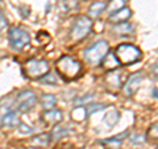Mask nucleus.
I'll return each mask as SVG.
<instances>
[{"mask_svg":"<svg viewBox=\"0 0 158 149\" xmlns=\"http://www.w3.org/2000/svg\"><path fill=\"white\" fill-rule=\"evenodd\" d=\"M131 143L132 144H144L145 143V136L142 135H132L131 136Z\"/></svg>","mask_w":158,"mask_h":149,"instance_id":"cd10ccee","label":"nucleus"},{"mask_svg":"<svg viewBox=\"0 0 158 149\" xmlns=\"http://www.w3.org/2000/svg\"><path fill=\"white\" fill-rule=\"evenodd\" d=\"M102 62H103V67H104L106 70H110V71L115 70V69H117L118 65H120V62H118L117 57L115 56V53H113V54L112 53H108Z\"/></svg>","mask_w":158,"mask_h":149,"instance_id":"2eb2a0df","label":"nucleus"},{"mask_svg":"<svg viewBox=\"0 0 158 149\" xmlns=\"http://www.w3.org/2000/svg\"><path fill=\"white\" fill-rule=\"evenodd\" d=\"M36 102H37L36 94H34L33 91H31V90H24V91L17 94L15 106L17 107L19 111L29 112L32 108H34V106H36Z\"/></svg>","mask_w":158,"mask_h":149,"instance_id":"0eeeda50","label":"nucleus"},{"mask_svg":"<svg viewBox=\"0 0 158 149\" xmlns=\"http://www.w3.org/2000/svg\"><path fill=\"white\" fill-rule=\"evenodd\" d=\"M42 79V82L45 83V84H50V86H54V84L57 83V79H56V75L54 74H50V73H48L45 77L41 78Z\"/></svg>","mask_w":158,"mask_h":149,"instance_id":"393cba45","label":"nucleus"},{"mask_svg":"<svg viewBox=\"0 0 158 149\" xmlns=\"http://www.w3.org/2000/svg\"><path fill=\"white\" fill-rule=\"evenodd\" d=\"M17 130H19V132L21 133V135H31V133L33 132V131H32V128L29 127L28 124H23V123H20V124H19Z\"/></svg>","mask_w":158,"mask_h":149,"instance_id":"a878e982","label":"nucleus"},{"mask_svg":"<svg viewBox=\"0 0 158 149\" xmlns=\"http://www.w3.org/2000/svg\"><path fill=\"white\" fill-rule=\"evenodd\" d=\"M110 50V46H108V42H106L104 40H100V41H96L94 45H91L90 48H87L85 50V58L88 63L96 66L99 63H102V61L104 59V57L108 54Z\"/></svg>","mask_w":158,"mask_h":149,"instance_id":"39448f33","label":"nucleus"},{"mask_svg":"<svg viewBox=\"0 0 158 149\" xmlns=\"http://www.w3.org/2000/svg\"><path fill=\"white\" fill-rule=\"evenodd\" d=\"M62 112L59 110H56V108H53V110H46L45 112L42 113V121L45 126H58L59 123L62 121Z\"/></svg>","mask_w":158,"mask_h":149,"instance_id":"1a4fd4ad","label":"nucleus"},{"mask_svg":"<svg viewBox=\"0 0 158 149\" xmlns=\"http://www.w3.org/2000/svg\"><path fill=\"white\" fill-rule=\"evenodd\" d=\"M146 136L150 138V140H158V121L153 123L152 126L148 128L146 131Z\"/></svg>","mask_w":158,"mask_h":149,"instance_id":"4be33fe9","label":"nucleus"},{"mask_svg":"<svg viewBox=\"0 0 158 149\" xmlns=\"http://www.w3.org/2000/svg\"><path fill=\"white\" fill-rule=\"evenodd\" d=\"M106 107H107L106 104H90V106L87 107V113L88 115H92L94 112L102 111V110H104Z\"/></svg>","mask_w":158,"mask_h":149,"instance_id":"b1692460","label":"nucleus"},{"mask_svg":"<svg viewBox=\"0 0 158 149\" xmlns=\"http://www.w3.org/2000/svg\"><path fill=\"white\" fill-rule=\"evenodd\" d=\"M118 120H120V113L116 110H111L108 113H106L104 119H103V121H104L108 127H113Z\"/></svg>","mask_w":158,"mask_h":149,"instance_id":"6ab92c4d","label":"nucleus"},{"mask_svg":"<svg viewBox=\"0 0 158 149\" xmlns=\"http://www.w3.org/2000/svg\"><path fill=\"white\" fill-rule=\"evenodd\" d=\"M121 77L123 73L120 71H110L108 75L106 77V83L108 84V87L111 88H121Z\"/></svg>","mask_w":158,"mask_h":149,"instance_id":"ddd939ff","label":"nucleus"},{"mask_svg":"<svg viewBox=\"0 0 158 149\" xmlns=\"http://www.w3.org/2000/svg\"><path fill=\"white\" fill-rule=\"evenodd\" d=\"M115 56L117 57L120 65H133L138 62L142 57L141 50L131 44H121L116 48Z\"/></svg>","mask_w":158,"mask_h":149,"instance_id":"7ed1b4c3","label":"nucleus"},{"mask_svg":"<svg viewBox=\"0 0 158 149\" xmlns=\"http://www.w3.org/2000/svg\"><path fill=\"white\" fill-rule=\"evenodd\" d=\"M67 133H70V131L69 130H66V128H63V127H56L54 128V131H53V133H52V137L53 138H61V137H63L65 135H67Z\"/></svg>","mask_w":158,"mask_h":149,"instance_id":"5701e85b","label":"nucleus"},{"mask_svg":"<svg viewBox=\"0 0 158 149\" xmlns=\"http://www.w3.org/2000/svg\"><path fill=\"white\" fill-rule=\"evenodd\" d=\"M124 7H127V2H125V0H111V2L107 4L106 11L110 15H112V13H115L117 11H120V9L124 8Z\"/></svg>","mask_w":158,"mask_h":149,"instance_id":"a211bd4d","label":"nucleus"},{"mask_svg":"<svg viewBox=\"0 0 158 149\" xmlns=\"http://www.w3.org/2000/svg\"><path fill=\"white\" fill-rule=\"evenodd\" d=\"M152 95H153V98H156L157 100H158V88H154V90H153Z\"/></svg>","mask_w":158,"mask_h":149,"instance_id":"7c9ffc66","label":"nucleus"},{"mask_svg":"<svg viewBox=\"0 0 158 149\" xmlns=\"http://www.w3.org/2000/svg\"><path fill=\"white\" fill-rule=\"evenodd\" d=\"M8 38L11 42V46L15 50H21L24 49L29 42H31V36L29 33L23 28L19 27H12L8 32Z\"/></svg>","mask_w":158,"mask_h":149,"instance_id":"423d86ee","label":"nucleus"},{"mask_svg":"<svg viewBox=\"0 0 158 149\" xmlns=\"http://www.w3.org/2000/svg\"><path fill=\"white\" fill-rule=\"evenodd\" d=\"M52 141V135L50 133H40V135L32 137L28 141V147H31L33 149H42L46 148Z\"/></svg>","mask_w":158,"mask_h":149,"instance_id":"9d476101","label":"nucleus"},{"mask_svg":"<svg viewBox=\"0 0 158 149\" xmlns=\"http://www.w3.org/2000/svg\"><path fill=\"white\" fill-rule=\"evenodd\" d=\"M24 70V75L29 79H41L46 75L50 70V66H49V62L45 61V59H29V61L25 62V65L23 67Z\"/></svg>","mask_w":158,"mask_h":149,"instance_id":"f03ea898","label":"nucleus"},{"mask_svg":"<svg viewBox=\"0 0 158 149\" xmlns=\"http://www.w3.org/2000/svg\"><path fill=\"white\" fill-rule=\"evenodd\" d=\"M16 103V98L8 95L0 100V116L6 115V113L13 111V106Z\"/></svg>","mask_w":158,"mask_h":149,"instance_id":"4468645a","label":"nucleus"},{"mask_svg":"<svg viewBox=\"0 0 158 149\" xmlns=\"http://www.w3.org/2000/svg\"><path fill=\"white\" fill-rule=\"evenodd\" d=\"M57 73L65 81H74L82 73V63L70 56H63L56 63Z\"/></svg>","mask_w":158,"mask_h":149,"instance_id":"f257e3e1","label":"nucleus"},{"mask_svg":"<svg viewBox=\"0 0 158 149\" xmlns=\"http://www.w3.org/2000/svg\"><path fill=\"white\" fill-rule=\"evenodd\" d=\"M132 16V12L129 8H121L120 11H117L115 13L110 15V17H108V20L112 23V24H120V23H125L128 19H129Z\"/></svg>","mask_w":158,"mask_h":149,"instance_id":"f8f14e48","label":"nucleus"},{"mask_svg":"<svg viewBox=\"0 0 158 149\" xmlns=\"http://www.w3.org/2000/svg\"><path fill=\"white\" fill-rule=\"evenodd\" d=\"M88 115L87 113V108L86 107H75L71 111V117L74 121H83L86 119V116Z\"/></svg>","mask_w":158,"mask_h":149,"instance_id":"aec40b11","label":"nucleus"},{"mask_svg":"<svg viewBox=\"0 0 158 149\" xmlns=\"http://www.w3.org/2000/svg\"><path fill=\"white\" fill-rule=\"evenodd\" d=\"M92 99H94V95H85V96L77 98V99H75V104H79V106H83L85 103L91 102Z\"/></svg>","mask_w":158,"mask_h":149,"instance_id":"bb28decb","label":"nucleus"},{"mask_svg":"<svg viewBox=\"0 0 158 149\" xmlns=\"http://www.w3.org/2000/svg\"><path fill=\"white\" fill-rule=\"evenodd\" d=\"M6 27H7V20L2 13H0V33L6 29Z\"/></svg>","mask_w":158,"mask_h":149,"instance_id":"c756f323","label":"nucleus"},{"mask_svg":"<svg viewBox=\"0 0 158 149\" xmlns=\"http://www.w3.org/2000/svg\"><path fill=\"white\" fill-rule=\"evenodd\" d=\"M20 121V116L16 111H11L6 113V115L2 116V120H0V126L3 128H16L19 127Z\"/></svg>","mask_w":158,"mask_h":149,"instance_id":"9b49d317","label":"nucleus"},{"mask_svg":"<svg viewBox=\"0 0 158 149\" xmlns=\"http://www.w3.org/2000/svg\"><path fill=\"white\" fill-rule=\"evenodd\" d=\"M157 149H158V148H157Z\"/></svg>","mask_w":158,"mask_h":149,"instance_id":"473e14b6","label":"nucleus"},{"mask_svg":"<svg viewBox=\"0 0 158 149\" xmlns=\"http://www.w3.org/2000/svg\"><path fill=\"white\" fill-rule=\"evenodd\" d=\"M13 149H24V148H13Z\"/></svg>","mask_w":158,"mask_h":149,"instance_id":"2f4dec72","label":"nucleus"},{"mask_svg":"<svg viewBox=\"0 0 158 149\" xmlns=\"http://www.w3.org/2000/svg\"><path fill=\"white\" fill-rule=\"evenodd\" d=\"M91 29H92L91 17L81 15V16H78L75 19V21H74V25H73L71 32H70V40L73 42L81 41V40L86 38L88 34H90Z\"/></svg>","mask_w":158,"mask_h":149,"instance_id":"20e7f679","label":"nucleus"},{"mask_svg":"<svg viewBox=\"0 0 158 149\" xmlns=\"http://www.w3.org/2000/svg\"><path fill=\"white\" fill-rule=\"evenodd\" d=\"M41 106L44 107V110H53L56 106V96L52 94H45L41 98Z\"/></svg>","mask_w":158,"mask_h":149,"instance_id":"412c9836","label":"nucleus"},{"mask_svg":"<svg viewBox=\"0 0 158 149\" xmlns=\"http://www.w3.org/2000/svg\"><path fill=\"white\" fill-rule=\"evenodd\" d=\"M113 31H115L118 36H129L133 33V27L129 23H120V24H115L113 27Z\"/></svg>","mask_w":158,"mask_h":149,"instance_id":"f3484780","label":"nucleus"},{"mask_svg":"<svg viewBox=\"0 0 158 149\" xmlns=\"http://www.w3.org/2000/svg\"><path fill=\"white\" fill-rule=\"evenodd\" d=\"M142 79H144L142 73H135V74H132V75L128 78V81L125 82L124 87H123V91H124L125 95H128V96L133 95V94L137 91V88L140 87V83L142 82Z\"/></svg>","mask_w":158,"mask_h":149,"instance_id":"6e6552de","label":"nucleus"},{"mask_svg":"<svg viewBox=\"0 0 158 149\" xmlns=\"http://www.w3.org/2000/svg\"><path fill=\"white\" fill-rule=\"evenodd\" d=\"M37 40L44 45V44H48V41L50 40V36H49L48 33H45V32H40L37 34Z\"/></svg>","mask_w":158,"mask_h":149,"instance_id":"c85d7f7f","label":"nucleus"},{"mask_svg":"<svg viewBox=\"0 0 158 149\" xmlns=\"http://www.w3.org/2000/svg\"><path fill=\"white\" fill-rule=\"evenodd\" d=\"M106 8H107V4L104 2H95L88 8V15H90V17H94V19L99 17L106 11Z\"/></svg>","mask_w":158,"mask_h":149,"instance_id":"dca6fc26","label":"nucleus"}]
</instances>
